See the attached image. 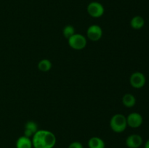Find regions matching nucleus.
Segmentation results:
<instances>
[{
	"mask_svg": "<svg viewBox=\"0 0 149 148\" xmlns=\"http://www.w3.org/2000/svg\"><path fill=\"white\" fill-rule=\"evenodd\" d=\"M142 144V137L138 134L130 135L126 139V145L128 148H139Z\"/></svg>",
	"mask_w": 149,
	"mask_h": 148,
	"instance_id": "6e6552de",
	"label": "nucleus"
},
{
	"mask_svg": "<svg viewBox=\"0 0 149 148\" xmlns=\"http://www.w3.org/2000/svg\"><path fill=\"white\" fill-rule=\"evenodd\" d=\"M68 45L72 49L76 50H81L87 46V39L84 36L80 33H74L71 38L68 39Z\"/></svg>",
	"mask_w": 149,
	"mask_h": 148,
	"instance_id": "7ed1b4c3",
	"label": "nucleus"
},
{
	"mask_svg": "<svg viewBox=\"0 0 149 148\" xmlns=\"http://www.w3.org/2000/svg\"><path fill=\"white\" fill-rule=\"evenodd\" d=\"M74 33H75V29H74V26H71V25L65 26L64 28L63 29V34L64 37L66 38L67 39L71 38Z\"/></svg>",
	"mask_w": 149,
	"mask_h": 148,
	"instance_id": "2eb2a0df",
	"label": "nucleus"
},
{
	"mask_svg": "<svg viewBox=\"0 0 149 148\" xmlns=\"http://www.w3.org/2000/svg\"><path fill=\"white\" fill-rule=\"evenodd\" d=\"M68 148H83V145L79 142H73L70 144Z\"/></svg>",
	"mask_w": 149,
	"mask_h": 148,
	"instance_id": "dca6fc26",
	"label": "nucleus"
},
{
	"mask_svg": "<svg viewBox=\"0 0 149 148\" xmlns=\"http://www.w3.org/2000/svg\"><path fill=\"white\" fill-rule=\"evenodd\" d=\"M87 12L91 17L98 18L103 15L105 12L103 4L97 1H92L87 6Z\"/></svg>",
	"mask_w": 149,
	"mask_h": 148,
	"instance_id": "20e7f679",
	"label": "nucleus"
},
{
	"mask_svg": "<svg viewBox=\"0 0 149 148\" xmlns=\"http://www.w3.org/2000/svg\"><path fill=\"white\" fill-rule=\"evenodd\" d=\"M122 103L127 107H132L136 103V99L132 94H125L122 97Z\"/></svg>",
	"mask_w": 149,
	"mask_h": 148,
	"instance_id": "ddd939ff",
	"label": "nucleus"
},
{
	"mask_svg": "<svg viewBox=\"0 0 149 148\" xmlns=\"http://www.w3.org/2000/svg\"><path fill=\"white\" fill-rule=\"evenodd\" d=\"M146 81V79L145 75L141 72L133 73L130 78V85L135 89L143 88L145 86Z\"/></svg>",
	"mask_w": 149,
	"mask_h": 148,
	"instance_id": "39448f33",
	"label": "nucleus"
},
{
	"mask_svg": "<svg viewBox=\"0 0 149 148\" xmlns=\"http://www.w3.org/2000/svg\"><path fill=\"white\" fill-rule=\"evenodd\" d=\"M38 68L42 72H47L52 68V62L47 59H44L38 63Z\"/></svg>",
	"mask_w": 149,
	"mask_h": 148,
	"instance_id": "4468645a",
	"label": "nucleus"
},
{
	"mask_svg": "<svg viewBox=\"0 0 149 148\" xmlns=\"http://www.w3.org/2000/svg\"><path fill=\"white\" fill-rule=\"evenodd\" d=\"M89 148H105L106 145L101 138L97 136H93L88 141Z\"/></svg>",
	"mask_w": 149,
	"mask_h": 148,
	"instance_id": "9b49d317",
	"label": "nucleus"
},
{
	"mask_svg": "<svg viewBox=\"0 0 149 148\" xmlns=\"http://www.w3.org/2000/svg\"><path fill=\"white\" fill-rule=\"evenodd\" d=\"M142 115L138 113H132L128 115L127 117V126L133 128V129H137L140 127L143 123Z\"/></svg>",
	"mask_w": 149,
	"mask_h": 148,
	"instance_id": "0eeeda50",
	"label": "nucleus"
},
{
	"mask_svg": "<svg viewBox=\"0 0 149 148\" xmlns=\"http://www.w3.org/2000/svg\"><path fill=\"white\" fill-rule=\"evenodd\" d=\"M16 148H32L33 144L30 138L26 136H20L16 141Z\"/></svg>",
	"mask_w": 149,
	"mask_h": 148,
	"instance_id": "9d476101",
	"label": "nucleus"
},
{
	"mask_svg": "<svg viewBox=\"0 0 149 148\" xmlns=\"http://www.w3.org/2000/svg\"><path fill=\"white\" fill-rule=\"evenodd\" d=\"M144 148H149V139L146 142L145 145H144Z\"/></svg>",
	"mask_w": 149,
	"mask_h": 148,
	"instance_id": "f3484780",
	"label": "nucleus"
},
{
	"mask_svg": "<svg viewBox=\"0 0 149 148\" xmlns=\"http://www.w3.org/2000/svg\"><path fill=\"white\" fill-rule=\"evenodd\" d=\"M110 126L113 131L116 133H122L127 126V118L120 113L115 114L111 118Z\"/></svg>",
	"mask_w": 149,
	"mask_h": 148,
	"instance_id": "f03ea898",
	"label": "nucleus"
},
{
	"mask_svg": "<svg viewBox=\"0 0 149 148\" xmlns=\"http://www.w3.org/2000/svg\"><path fill=\"white\" fill-rule=\"evenodd\" d=\"M31 140L33 148H53L57 142L55 135L45 129L38 130L32 136Z\"/></svg>",
	"mask_w": 149,
	"mask_h": 148,
	"instance_id": "f257e3e1",
	"label": "nucleus"
},
{
	"mask_svg": "<svg viewBox=\"0 0 149 148\" xmlns=\"http://www.w3.org/2000/svg\"><path fill=\"white\" fill-rule=\"evenodd\" d=\"M144 25H145V20L141 16H135L130 20L131 27L135 30H140L143 27Z\"/></svg>",
	"mask_w": 149,
	"mask_h": 148,
	"instance_id": "f8f14e48",
	"label": "nucleus"
},
{
	"mask_svg": "<svg viewBox=\"0 0 149 148\" xmlns=\"http://www.w3.org/2000/svg\"><path fill=\"white\" fill-rule=\"evenodd\" d=\"M38 129V125L36 124V122L33 120H29L25 125V131H24V136L27 137L31 138L33 136Z\"/></svg>",
	"mask_w": 149,
	"mask_h": 148,
	"instance_id": "1a4fd4ad",
	"label": "nucleus"
},
{
	"mask_svg": "<svg viewBox=\"0 0 149 148\" xmlns=\"http://www.w3.org/2000/svg\"><path fill=\"white\" fill-rule=\"evenodd\" d=\"M87 36L90 40L97 41L101 39L103 36V30L98 25H92L87 28Z\"/></svg>",
	"mask_w": 149,
	"mask_h": 148,
	"instance_id": "423d86ee",
	"label": "nucleus"
}]
</instances>
